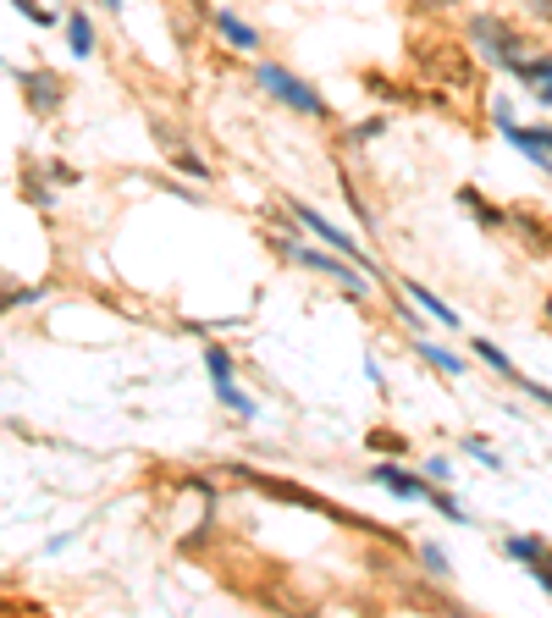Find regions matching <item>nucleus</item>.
I'll use <instances>...</instances> for the list:
<instances>
[{"label": "nucleus", "mask_w": 552, "mask_h": 618, "mask_svg": "<svg viewBox=\"0 0 552 618\" xmlns=\"http://www.w3.org/2000/svg\"><path fill=\"white\" fill-rule=\"evenodd\" d=\"M519 392H530L541 409H552V392H547V387H536V381H519Z\"/></svg>", "instance_id": "nucleus-29"}, {"label": "nucleus", "mask_w": 552, "mask_h": 618, "mask_svg": "<svg viewBox=\"0 0 552 618\" xmlns=\"http://www.w3.org/2000/svg\"><path fill=\"white\" fill-rule=\"evenodd\" d=\"M409 7H420V12H447V7H458V0H409Z\"/></svg>", "instance_id": "nucleus-30"}, {"label": "nucleus", "mask_w": 552, "mask_h": 618, "mask_svg": "<svg viewBox=\"0 0 552 618\" xmlns=\"http://www.w3.org/2000/svg\"><path fill=\"white\" fill-rule=\"evenodd\" d=\"M470 348H476V353H481V365H492V371H497V376H503V381H514V387H519V381H525V376H519V371H514V360H508V353H503V348H497V342H487V337H470Z\"/></svg>", "instance_id": "nucleus-14"}, {"label": "nucleus", "mask_w": 552, "mask_h": 618, "mask_svg": "<svg viewBox=\"0 0 552 618\" xmlns=\"http://www.w3.org/2000/svg\"><path fill=\"white\" fill-rule=\"evenodd\" d=\"M211 23H216V34H221V39H227L232 50H254V45H260V34H254V28H249V23H243L238 12H216Z\"/></svg>", "instance_id": "nucleus-10"}, {"label": "nucleus", "mask_w": 552, "mask_h": 618, "mask_svg": "<svg viewBox=\"0 0 552 618\" xmlns=\"http://www.w3.org/2000/svg\"><path fill=\"white\" fill-rule=\"evenodd\" d=\"M508 72H514L519 83H536V88H541V83H552V56H525V61H514Z\"/></svg>", "instance_id": "nucleus-18"}, {"label": "nucleus", "mask_w": 552, "mask_h": 618, "mask_svg": "<svg viewBox=\"0 0 552 618\" xmlns=\"http://www.w3.org/2000/svg\"><path fill=\"white\" fill-rule=\"evenodd\" d=\"M425 475H431V481H447L453 464H447V459H425Z\"/></svg>", "instance_id": "nucleus-28"}, {"label": "nucleus", "mask_w": 552, "mask_h": 618, "mask_svg": "<svg viewBox=\"0 0 552 618\" xmlns=\"http://www.w3.org/2000/svg\"><path fill=\"white\" fill-rule=\"evenodd\" d=\"M12 7H17L34 28H56V12H50V7H39V0H12Z\"/></svg>", "instance_id": "nucleus-20"}, {"label": "nucleus", "mask_w": 552, "mask_h": 618, "mask_svg": "<svg viewBox=\"0 0 552 618\" xmlns=\"http://www.w3.org/2000/svg\"><path fill=\"white\" fill-rule=\"evenodd\" d=\"M39 299V288H12L7 293V310H23V304H34Z\"/></svg>", "instance_id": "nucleus-26"}, {"label": "nucleus", "mask_w": 552, "mask_h": 618, "mask_svg": "<svg viewBox=\"0 0 552 618\" xmlns=\"http://www.w3.org/2000/svg\"><path fill=\"white\" fill-rule=\"evenodd\" d=\"M415 348H420V360H425L431 371H442V376H465V360H458L453 348H442V342H431V337H420Z\"/></svg>", "instance_id": "nucleus-13"}, {"label": "nucleus", "mask_w": 552, "mask_h": 618, "mask_svg": "<svg viewBox=\"0 0 552 618\" xmlns=\"http://www.w3.org/2000/svg\"><path fill=\"white\" fill-rule=\"evenodd\" d=\"M254 83L265 88L271 100H283L288 111H299V117H315V122L326 117V100L315 95V88H310L304 77H293L288 66H276V61H260V66H254Z\"/></svg>", "instance_id": "nucleus-1"}, {"label": "nucleus", "mask_w": 552, "mask_h": 618, "mask_svg": "<svg viewBox=\"0 0 552 618\" xmlns=\"http://www.w3.org/2000/svg\"><path fill=\"white\" fill-rule=\"evenodd\" d=\"M530 574H536V585H541V591H547V596H552V558H541V564H536V569H530Z\"/></svg>", "instance_id": "nucleus-27"}, {"label": "nucleus", "mask_w": 552, "mask_h": 618, "mask_svg": "<svg viewBox=\"0 0 552 618\" xmlns=\"http://www.w3.org/2000/svg\"><path fill=\"white\" fill-rule=\"evenodd\" d=\"M364 448H371V453H382V459H404V453H409V436H398V431L376 425L371 436H364Z\"/></svg>", "instance_id": "nucleus-16"}, {"label": "nucleus", "mask_w": 552, "mask_h": 618, "mask_svg": "<svg viewBox=\"0 0 552 618\" xmlns=\"http://www.w3.org/2000/svg\"><path fill=\"white\" fill-rule=\"evenodd\" d=\"M371 481H376L382 492H393V497H404V502H431V486H425L420 475H409V470H398L393 459H376V470H371Z\"/></svg>", "instance_id": "nucleus-8"}, {"label": "nucleus", "mask_w": 552, "mask_h": 618, "mask_svg": "<svg viewBox=\"0 0 552 618\" xmlns=\"http://www.w3.org/2000/svg\"><path fill=\"white\" fill-rule=\"evenodd\" d=\"M205 371H211V381H216V398H221L232 414H243V420H249V414H254V403L243 398V387H238V376H232V353H227L221 342H211V348H205Z\"/></svg>", "instance_id": "nucleus-6"}, {"label": "nucleus", "mask_w": 552, "mask_h": 618, "mask_svg": "<svg viewBox=\"0 0 552 618\" xmlns=\"http://www.w3.org/2000/svg\"><path fill=\"white\" fill-rule=\"evenodd\" d=\"M458 205H465V210H470L481 227H508V210H497V205H492L481 189H458Z\"/></svg>", "instance_id": "nucleus-12"}, {"label": "nucleus", "mask_w": 552, "mask_h": 618, "mask_svg": "<svg viewBox=\"0 0 552 618\" xmlns=\"http://www.w3.org/2000/svg\"><path fill=\"white\" fill-rule=\"evenodd\" d=\"M23 189H28V199H34L39 210H50V205H56V194H50V189L39 183V177H34V171H23Z\"/></svg>", "instance_id": "nucleus-24"}, {"label": "nucleus", "mask_w": 552, "mask_h": 618, "mask_svg": "<svg viewBox=\"0 0 552 618\" xmlns=\"http://www.w3.org/2000/svg\"><path fill=\"white\" fill-rule=\"evenodd\" d=\"M95 7H100V12H122V0H95Z\"/></svg>", "instance_id": "nucleus-32"}, {"label": "nucleus", "mask_w": 552, "mask_h": 618, "mask_svg": "<svg viewBox=\"0 0 552 618\" xmlns=\"http://www.w3.org/2000/svg\"><path fill=\"white\" fill-rule=\"evenodd\" d=\"M503 553H508L514 564H525V569H536V564L547 558V542H536V536H508V542H503Z\"/></svg>", "instance_id": "nucleus-17"}, {"label": "nucleus", "mask_w": 552, "mask_h": 618, "mask_svg": "<svg viewBox=\"0 0 552 618\" xmlns=\"http://www.w3.org/2000/svg\"><path fill=\"white\" fill-rule=\"evenodd\" d=\"M547 320H552V299H547Z\"/></svg>", "instance_id": "nucleus-33"}, {"label": "nucleus", "mask_w": 552, "mask_h": 618, "mask_svg": "<svg viewBox=\"0 0 552 618\" xmlns=\"http://www.w3.org/2000/svg\"><path fill=\"white\" fill-rule=\"evenodd\" d=\"M288 210H293V221H299L304 232H315V238H321L326 249H337V254H348V259H359V265H364V271H376V259H364V249H359V243H353L348 232H337V227H332V221H326L321 210H310V205H299V199H293ZM376 277H382V271H376Z\"/></svg>", "instance_id": "nucleus-5"}, {"label": "nucleus", "mask_w": 552, "mask_h": 618, "mask_svg": "<svg viewBox=\"0 0 552 618\" xmlns=\"http://www.w3.org/2000/svg\"><path fill=\"white\" fill-rule=\"evenodd\" d=\"M67 45H72V56H95V23H88L83 12H67Z\"/></svg>", "instance_id": "nucleus-15"}, {"label": "nucleus", "mask_w": 552, "mask_h": 618, "mask_svg": "<svg viewBox=\"0 0 552 618\" xmlns=\"http://www.w3.org/2000/svg\"><path fill=\"white\" fill-rule=\"evenodd\" d=\"M382 133H387V117H364V122H353L348 138H353V144H371V138H382Z\"/></svg>", "instance_id": "nucleus-22"}, {"label": "nucleus", "mask_w": 552, "mask_h": 618, "mask_svg": "<svg viewBox=\"0 0 552 618\" xmlns=\"http://www.w3.org/2000/svg\"><path fill=\"white\" fill-rule=\"evenodd\" d=\"M431 508H436L442 519H453V524H470V513L458 508V497H447V492H431Z\"/></svg>", "instance_id": "nucleus-21"}, {"label": "nucleus", "mask_w": 552, "mask_h": 618, "mask_svg": "<svg viewBox=\"0 0 552 618\" xmlns=\"http://www.w3.org/2000/svg\"><path fill=\"white\" fill-rule=\"evenodd\" d=\"M508 227L525 238V249H530V254H547V249H552V232H547L530 210H508Z\"/></svg>", "instance_id": "nucleus-11"}, {"label": "nucleus", "mask_w": 552, "mask_h": 618, "mask_svg": "<svg viewBox=\"0 0 552 618\" xmlns=\"http://www.w3.org/2000/svg\"><path fill=\"white\" fill-rule=\"evenodd\" d=\"M276 249H283L288 259H299V265H310V271H321V277L343 282L348 293H364V277L348 265V254H343V259H332V249H326V243H321V249H304V243H293V238H276Z\"/></svg>", "instance_id": "nucleus-4"}, {"label": "nucleus", "mask_w": 552, "mask_h": 618, "mask_svg": "<svg viewBox=\"0 0 552 618\" xmlns=\"http://www.w3.org/2000/svg\"><path fill=\"white\" fill-rule=\"evenodd\" d=\"M404 299H409V304H420L425 315H436V320H442V326H453V331L465 326V320H458V310H453V304H442V299H436L431 288H420V282H404Z\"/></svg>", "instance_id": "nucleus-9"}, {"label": "nucleus", "mask_w": 552, "mask_h": 618, "mask_svg": "<svg viewBox=\"0 0 552 618\" xmlns=\"http://www.w3.org/2000/svg\"><path fill=\"white\" fill-rule=\"evenodd\" d=\"M177 171H189V177H200V183H205V177H211V166H205L200 155H182V149H177Z\"/></svg>", "instance_id": "nucleus-25"}, {"label": "nucleus", "mask_w": 552, "mask_h": 618, "mask_svg": "<svg viewBox=\"0 0 552 618\" xmlns=\"http://www.w3.org/2000/svg\"><path fill=\"white\" fill-rule=\"evenodd\" d=\"M420 569H425L431 580H447V574H453V569H447V553H442V547H431V542L420 547Z\"/></svg>", "instance_id": "nucleus-19"}, {"label": "nucleus", "mask_w": 552, "mask_h": 618, "mask_svg": "<svg viewBox=\"0 0 552 618\" xmlns=\"http://www.w3.org/2000/svg\"><path fill=\"white\" fill-rule=\"evenodd\" d=\"M492 128H497V138H508L536 171L552 177V128H519L508 100H492Z\"/></svg>", "instance_id": "nucleus-2"}, {"label": "nucleus", "mask_w": 552, "mask_h": 618, "mask_svg": "<svg viewBox=\"0 0 552 618\" xmlns=\"http://www.w3.org/2000/svg\"><path fill=\"white\" fill-rule=\"evenodd\" d=\"M465 453H470L476 464H487V470H503V459H497V453L487 448V441H481V436H465Z\"/></svg>", "instance_id": "nucleus-23"}, {"label": "nucleus", "mask_w": 552, "mask_h": 618, "mask_svg": "<svg viewBox=\"0 0 552 618\" xmlns=\"http://www.w3.org/2000/svg\"><path fill=\"white\" fill-rule=\"evenodd\" d=\"M465 34L476 39V50L481 56H492L497 66H514V61H525V45H519V34L503 23V17H492V12H476L470 23H465Z\"/></svg>", "instance_id": "nucleus-3"}, {"label": "nucleus", "mask_w": 552, "mask_h": 618, "mask_svg": "<svg viewBox=\"0 0 552 618\" xmlns=\"http://www.w3.org/2000/svg\"><path fill=\"white\" fill-rule=\"evenodd\" d=\"M12 83L23 88L28 111H39V117H50V111L67 100V83H61L56 72H23V66H12Z\"/></svg>", "instance_id": "nucleus-7"}, {"label": "nucleus", "mask_w": 552, "mask_h": 618, "mask_svg": "<svg viewBox=\"0 0 552 618\" xmlns=\"http://www.w3.org/2000/svg\"><path fill=\"white\" fill-rule=\"evenodd\" d=\"M536 100H541V106H552V83H541V88H536Z\"/></svg>", "instance_id": "nucleus-31"}]
</instances>
